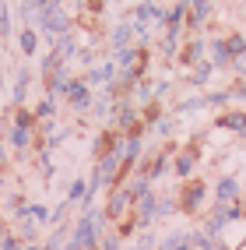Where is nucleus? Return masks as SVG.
Here are the masks:
<instances>
[{"mask_svg":"<svg viewBox=\"0 0 246 250\" xmlns=\"http://www.w3.org/2000/svg\"><path fill=\"white\" fill-rule=\"evenodd\" d=\"M134 205H137V194H130V190H113L109 205H106V215H109L113 222H120V219H123V215L134 208Z\"/></svg>","mask_w":246,"mask_h":250,"instance_id":"obj_1","label":"nucleus"},{"mask_svg":"<svg viewBox=\"0 0 246 250\" xmlns=\"http://www.w3.org/2000/svg\"><path fill=\"white\" fill-rule=\"evenodd\" d=\"M197 201H201V187H187V208H197Z\"/></svg>","mask_w":246,"mask_h":250,"instance_id":"obj_2","label":"nucleus"},{"mask_svg":"<svg viewBox=\"0 0 246 250\" xmlns=\"http://www.w3.org/2000/svg\"><path fill=\"white\" fill-rule=\"evenodd\" d=\"M236 67H239V71H243V74H246V49H243V53H239V57H236Z\"/></svg>","mask_w":246,"mask_h":250,"instance_id":"obj_3","label":"nucleus"}]
</instances>
